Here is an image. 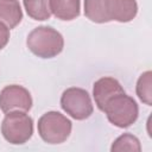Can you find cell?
Masks as SVG:
<instances>
[{
	"instance_id": "obj_5",
	"label": "cell",
	"mask_w": 152,
	"mask_h": 152,
	"mask_svg": "<svg viewBox=\"0 0 152 152\" xmlns=\"http://www.w3.org/2000/svg\"><path fill=\"white\" fill-rule=\"evenodd\" d=\"M61 106L66 114L76 120H84L93 114V103L88 91L82 88H69L61 97Z\"/></svg>"
},
{
	"instance_id": "obj_11",
	"label": "cell",
	"mask_w": 152,
	"mask_h": 152,
	"mask_svg": "<svg viewBox=\"0 0 152 152\" xmlns=\"http://www.w3.org/2000/svg\"><path fill=\"white\" fill-rule=\"evenodd\" d=\"M84 14L94 23H108V0H84Z\"/></svg>"
},
{
	"instance_id": "obj_7",
	"label": "cell",
	"mask_w": 152,
	"mask_h": 152,
	"mask_svg": "<svg viewBox=\"0 0 152 152\" xmlns=\"http://www.w3.org/2000/svg\"><path fill=\"white\" fill-rule=\"evenodd\" d=\"M124 93H125V90L121 87V84L113 77H102V78L97 80L94 83V88H93L94 100H95L99 109L102 112L109 100H112L114 96H116L119 94H124Z\"/></svg>"
},
{
	"instance_id": "obj_4",
	"label": "cell",
	"mask_w": 152,
	"mask_h": 152,
	"mask_svg": "<svg viewBox=\"0 0 152 152\" xmlns=\"http://www.w3.org/2000/svg\"><path fill=\"white\" fill-rule=\"evenodd\" d=\"M1 133L4 138L13 145L24 144L33 133V121L25 112L14 110L6 113L1 125Z\"/></svg>"
},
{
	"instance_id": "obj_6",
	"label": "cell",
	"mask_w": 152,
	"mask_h": 152,
	"mask_svg": "<svg viewBox=\"0 0 152 152\" xmlns=\"http://www.w3.org/2000/svg\"><path fill=\"white\" fill-rule=\"evenodd\" d=\"M32 107V99L28 90L21 86L12 84L5 87L0 93V109L4 113L14 110L27 112Z\"/></svg>"
},
{
	"instance_id": "obj_3",
	"label": "cell",
	"mask_w": 152,
	"mask_h": 152,
	"mask_svg": "<svg viewBox=\"0 0 152 152\" xmlns=\"http://www.w3.org/2000/svg\"><path fill=\"white\" fill-rule=\"evenodd\" d=\"M38 133L48 144L64 142L71 133V121L58 112H48L38 120Z\"/></svg>"
},
{
	"instance_id": "obj_1",
	"label": "cell",
	"mask_w": 152,
	"mask_h": 152,
	"mask_svg": "<svg viewBox=\"0 0 152 152\" xmlns=\"http://www.w3.org/2000/svg\"><path fill=\"white\" fill-rule=\"evenodd\" d=\"M27 48L40 58H52L61 53L64 46L62 34L50 26H39L27 36Z\"/></svg>"
},
{
	"instance_id": "obj_12",
	"label": "cell",
	"mask_w": 152,
	"mask_h": 152,
	"mask_svg": "<svg viewBox=\"0 0 152 152\" xmlns=\"http://www.w3.org/2000/svg\"><path fill=\"white\" fill-rule=\"evenodd\" d=\"M25 10L34 20H46L51 15L49 0H24Z\"/></svg>"
},
{
	"instance_id": "obj_10",
	"label": "cell",
	"mask_w": 152,
	"mask_h": 152,
	"mask_svg": "<svg viewBox=\"0 0 152 152\" xmlns=\"http://www.w3.org/2000/svg\"><path fill=\"white\" fill-rule=\"evenodd\" d=\"M23 19V12L18 0H0V23L8 28L15 27Z\"/></svg>"
},
{
	"instance_id": "obj_15",
	"label": "cell",
	"mask_w": 152,
	"mask_h": 152,
	"mask_svg": "<svg viewBox=\"0 0 152 152\" xmlns=\"http://www.w3.org/2000/svg\"><path fill=\"white\" fill-rule=\"evenodd\" d=\"M8 39H10V28L5 24L0 23V50L6 46Z\"/></svg>"
},
{
	"instance_id": "obj_14",
	"label": "cell",
	"mask_w": 152,
	"mask_h": 152,
	"mask_svg": "<svg viewBox=\"0 0 152 152\" xmlns=\"http://www.w3.org/2000/svg\"><path fill=\"white\" fill-rule=\"evenodd\" d=\"M151 76H152V72L151 71H146L139 77L138 83H137V95L147 106H151V103H152V101H151V97H152Z\"/></svg>"
},
{
	"instance_id": "obj_2",
	"label": "cell",
	"mask_w": 152,
	"mask_h": 152,
	"mask_svg": "<svg viewBox=\"0 0 152 152\" xmlns=\"http://www.w3.org/2000/svg\"><path fill=\"white\" fill-rule=\"evenodd\" d=\"M103 112L107 114L108 120L116 127L126 128L135 122L139 109L133 97L124 94H119L108 101Z\"/></svg>"
},
{
	"instance_id": "obj_8",
	"label": "cell",
	"mask_w": 152,
	"mask_h": 152,
	"mask_svg": "<svg viewBox=\"0 0 152 152\" xmlns=\"http://www.w3.org/2000/svg\"><path fill=\"white\" fill-rule=\"evenodd\" d=\"M138 12L135 0H108V17L109 20L120 23L131 21Z\"/></svg>"
},
{
	"instance_id": "obj_9",
	"label": "cell",
	"mask_w": 152,
	"mask_h": 152,
	"mask_svg": "<svg viewBox=\"0 0 152 152\" xmlns=\"http://www.w3.org/2000/svg\"><path fill=\"white\" fill-rule=\"evenodd\" d=\"M51 13L61 20H72L80 15V0H49Z\"/></svg>"
},
{
	"instance_id": "obj_13",
	"label": "cell",
	"mask_w": 152,
	"mask_h": 152,
	"mask_svg": "<svg viewBox=\"0 0 152 152\" xmlns=\"http://www.w3.org/2000/svg\"><path fill=\"white\" fill-rule=\"evenodd\" d=\"M112 152H122V151H129V152H140L141 146L137 137L125 133L120 135L112 145L110 147Z\"/></svg>"
}]
</instances>
